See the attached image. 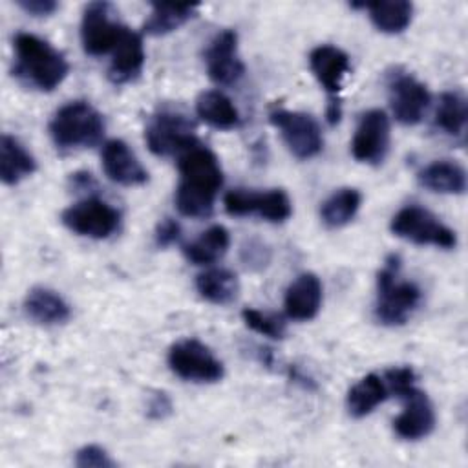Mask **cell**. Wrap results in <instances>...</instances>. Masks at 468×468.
<instances>
[{
	"label": "cell",
	"mask_w": 468,
	"mask_h": 468,
	"mask_svg": "<svg viewBox=\"0 0 468 468\" xmlns=\"http://www.w3.org/2000/svg\"><path fill=\"white\" fill-rule=\"evenodd\" d=\"M177 170L179 183L174 196L177 210L188 218H208L223 185V170L216 154L196 143L177 157Z\"/></svg>",
	"instance_id": "1"
},
{
	"label": "cell",
	"mask_w": 468,
	"mask_h": 468,
	"mask_svg": "<svg viewBox=\"0 0 468 468\" xmlns=\"http://www.w3.org/2000/svg\"><path fill=\"white\" fill-rule=\"evenodd\" d=\"M16 79L40 91L55 90L68 75L66 57L49 42L33 33H16L13 38Z\"/></svg>",
	"instance_id": "2"
},
{
	"label": "cell",
	"mask_w": 468,
	"mask_h": 468,
	"mask_svg": "<svg viewBox=\"0 0 468 468\" xmlns=\"http://www.w3.org/2000/svg\"><path fill=\"white\" fill-rule=\"evenodd\" d=\"M400 260L389 256L377 274L375 316L384 325H402L420 303V289L408 280H400Z\"/></svg>",
	"instance_id": "3"
},
{
	"label": "cell",
	"mask_w": 468,
	"mask_h": 468,
	"mask_svg": "<svg viewBox=\"0 0 468 468\" xmlns=\"http://www.w3.org/2000/svg\"><path fill=\"white\" fill-rule=\"evenodd\" d=\"M49 135L57 148H90L104 135V119L86 101H71L60 106L49 121Z\"/></svg>",
	"instance_id": "4"
},
{
	"label": "cell",
	"mask_w": 468,
	"mask_h": 468,
	"mask_svg": "<svg viewBox=\"0 0 468 468\" xmlns=\"http://www.w3.org/2000/svg\"><path fill=\"white\" fill-rule=\"evenodd\" d=\"M144 139L150 152L159 157H179L185 150L199 143L196 137V122L185 112L172 106L159 108L150 115Z\"/></svg>",
	"instance_id": "5"
},
{
	"label": "cell",
	"mask_w": 468,
	"mask_h": 468,
	"mask_svg": "<svg viewBox=\"0 0 468 468\" xmlns=\"http://www.w3.org/2000/svg\"><path fill=\"white\" fill-rule=\"evenodd\" d=\"M389 229L395 236L417 245H435L441 249H452L457 243L455 232L430 210L419 205H408L400 208L391 218Z\"/></svg>",
	"instance_id": "6"
},
{
	"label": "cell",
	"mask_w": 468,
	"mask_h": 468,
	"mask_svg": "<svg viewBox=\"0 0 468 468\" xmlns=\"http://www.w3.org/2000/svg\"><path fill=\"white\" fill-rule=\"evenodd\" d=\"M115 15L113 5L108 2H90L84 7L80 20V42L88 55L102 57L115 49L128 29Z\"/></svg>",
	"instance_id": "7"
},
{
	"label": "cell",
	"mask_w": 468,
	"mask_h": 468,
	"mask_svg": "<svg viewBox=\"0 0 468 468\" xmlns=\"http://www.w3.org/2000/svg\"><path fill=\"white\" fill-rule=\"evenodd\" d=\"M168 366L183 380L212 384L223 378V364L196 338H183L168 349Z\"/></svg>",
	"instance_id": "8"
},
{
	"label": "cell",
	"mask_w": 468,
	"mask_h": 468,
	"mask_svg": "<svg viewBox=\"0 0 468 468\" xmlns=\"http://www.w3.org/2000/svg\"><path fill=\"white\" fill-rule=\"evenodd\" d=\"M271 122L280 130L283 143L298 159H311L320 154L324 137L316 119L305 112L276 108L269 113Z\"/></svg>",
	"instance_id": "9"
},
{
	"label": "cell",
	"mask_w": 468,
	"mask_h": 468,
	"mask_svg": "<svg viewBox=\"0 0 468 468\" xmlns=\"http://www.w3.org/2000/svg\"><path fill=\"white\" fill-rule=\"evenodd\" d=\"M60 219L79 236L104 239L119 229L121 212L101 197H86L68 207Z\"/></svg>",
	"instance_id": "10"
},
{
	"label": "cell",
	"mask_w": 468,
	"mask_h": 468,
	"mask_svg": "<svg viewBox=\"0 0 468 468\" xmlns=\"http://www.w3.org/2000/svg\"><path fill=\"white\" fill-rule=\"evenodd\" d=\"M223 205L230 216L258 214L260 218H263L271 223H282V221L289 219V216L292 212L289 196L280 188H272L267 192L232 188L225 194Z\"/></svg>",
	"instance_id": "11"
},
{
	"label": "cell",
	"mask_w": 468,
	"mask_h": 468,
	"mask_svg": "<svg viewBox=\"0 0 468 468\" xmlns=\"http://www.w3.org/2000/svg\"><path fill=\"white\" fill-rule=\"evenodd\" d=\"M389 106L400 124L413 126L422 121L430 106L428 88L410 73L395 71L388 80Z\"/></svg>",
	"instance_id": "12"
},
{
	"label": "cell",
	"mask_w": 468,
	"mask_h": 468,
	"mask_svg": "<svg viewBox=\"0 0 468 468\" xmlns=\"http://www.w3.org/2000/svg\"><path fill=\"white\" fill-rule=\"evenodd\" d=\"M389 119L382 110H369L360 115L353 141L351 154L358 163L378 165L389 150Z\"/></svg>",
	"instance_id": "13"
},
{
	"label": "cell",
	"mask_w": 468,
	"mask_h": 468,
	"mask_svg": "<svg viewBox=\"0 0 468 468\" xmlns=\"http://www.w3.org/2000/svg\"><path fill=\"white\" fill-rule=\"evenodd\" d=\"M404 408L393 420L395 433L404 441H419L428 437L435 428V410L431 400L417 384L406 388L397 395Z\"/></svg>",
	"instance_id": "14"
},
{
	"label": "cell",
	"mask_w": 468,
	"mask_h": 468,
	"mask_svg": "<svg viewBox=\"0 0 468 468\" xmlns=\"http://www.w3.org/2000/svg\"><path fill=\"white\" fill-rule=\"evenodd\" d=\"M203 57L207 73L216 84H236L245 73V66L238 55V35L232 29L219 31L208 42Z\"/></svg>",
	"instance_id": "15"
},
{
	"label": "cell",
	"mask_w": 468,
	"mask_h": 468,
	"mask_svg": "<svg viewBox=\"0 0 468 468\" xmlns=\"http://www.w3.org/2000/svg\"><path fill=\"white\" fill-rule=\"evenodd\" d=\"M101 161L108 179L117 185L139 186L148 181V172L130 150V146L121 139H110L104 143Z\"/></svg>",
	"instance_id": "16"
},
{
	"label": "cell",
	"mask_w": 468,
	"mask_h": 468,
	"mask_svg": "<svg viewBox=\"0 0 468 468\" xmlns=\"http://www.w3.org/2000/svg\"><path fill=\"white\" fill-rule=\"evenodd\" d=\"M309 68L329 99H338L342 80L349 73V57L336 46L322 44L309 53Z\"/></svg>",
	"instance_id": "17"
},
{
	"label": "cell",
	"mask_w": 468,
	"mask_h": 468,
	"mask_svg": "<svg viewBox=\"0 0 468 468\" xmlns=\"http://www.w3.org/2000/svg\"><path fill=\"white\" fill-rule=\"evenodd\" d=\"M322 305V282L313 272L296 276L285 291L283 307L291 320L305 322L318 314Z\"/></svg>",
	"instance_id": "18"
},
{
	"label": "cell",
	"mask_w": 468,
	"mask_h": 468,
	"mask_svg": "<svg viewBox=\"0 0 468 468\" xmlns=\"http://www.w3.org/2000/svg\"><path fill=\"white\" fill-rule=\"evenodd\" d=\"M144 64V46L139 33L126 29L119 44L112 51L108 77L113 84H126L133 80Z\"/></svg>",
	"instance_id": "19"
},
{
	"label": "cell",
	"mask_w": 468,
	"mask_h": 468,
	"mask_svg": "<svg viewBox=\"0 0 468 468\" xmlns=\"http://www.w3.org/2000/svg\"><path fill=\"white\" fill-rule=\"evenodd\" d=\"M24 311L29 320L40 325H58L69 320L68 302L53 289L33 287L24 298Z\"/></svg>",
	"instance_id": "20"
},
{
	"label": "cell",
	"mask_w": 468,
	"mask_h": 468,
	"mask_svg": "<svg viewBox=\"0 0 468 468\" xmlns=\"http://www.w3.org/2000/svg\"><path fill=\"white\" fill-rule=\"evenodd\" d=\"M37 170L35 157L13 135L0 137V179L4 185H16Z\"/></svg>",
	"instance_id": "21"
},
{
	"label": "cell",
	"mask_w": 468,
	"mask_h": 468,
	"mask_svg": "<svg viewBox=\"0 0 468 468\" xmlns=\"http://www.w3.org/2000/svg\"><path fill=\"white\" fill-rule=\"evenodd\" d=\"M417 179L424 188L437 194H463L466 190V170L452 159H439L426 165Z\"/></svg>",
	"instance_id": "22"
},
{
	"label": "cell",
	"mask_w": 468,
	"mask_h": 468,
	"mask_svg": "<svg viewBox=\"0 0 468 468\" xmlns=\"http://www.w3.org/2000/svg\"><path fill=\"white\" fill-rule=\"evenodd\" d=\"M389 397V388L382 375L369 373L362 377L346 397V406L351 417L362 419L369 415L377 406H380Z\"/></svg>",
	"instance_id": "23"
},
{
	"label": "cell",
	"mask_w": 468,
	"mask_h": 468,
	"mask_svg": "<svg viewBox=\"0 0 468 468\" xmlns=\"http://www.w3.org/2000/svg\"><path fill=\"white\" fill-rule=\"evenodd\" d=\"M197 117L212 128L230 130L239 124V112L219 90H207L196 101Z\"/></svg>",
	"instance_id": "24"
},
{
	"label": "cell",
	"mask_w": 468,
	"mask_h": 468,
	"mask_svg": "<svg viewBox=\"0 0 468 468\" xmlns=\"http://www.w3.org/2000/svg\"><path fill=\"white\" fill-rule=\"evenodd\" d=\"M353 7H364L369 13L371 22L375 27L382 33H400L404 31L413 15V5L411 2L406 0H388V2H362V4H353Z\"/></svg>",
	"instance_id": "25"
},
{
	"label": "cell",
	"mask_w": 468,
	"mask_h": 468,
	"mask_svg": "<svg viewBox=\"0 0 468 468\" xmlns=\"http://www.w3.org/2000/svg\"><path fill=\"white\" fill-rule=\"evenodd\" d=\"M230 245L229 230L223 225H212L196 239L183 247V254L196 265H208L223 258Z\"/></svg>",
	"instance_id": "26"
},
{
	"label": "cell",
	"mask_w": 468,
	"mask_h": 468,
	"mask_svg": "<svg viewBox=\"0 0 468 468\" xmlns=\"http://www.w3.org/2000/svg\"><path fill=\"white\" fill-rule=\"evenodd\" d=\"M196 289L203 300L216 305H227L236 300L239 283L232 271L214 267L197 274Z\"/></svg>",
	"instance_id": "27"
},
{
	"label": "cell",
	"mask_w": 468,
	"mask_h": 468,
	"mask_svg": "<svg viewBox=\"0 0 468 468\" xmlns=\"http://www.w3.org/2000/svg\"><path fill=\"white\" fill-rule=\"evenodd\" d=\"M197 11V4H152L150 15L143 24V33L161 37L176 31Z\"/></svg>",
	"instance_id": "28"
},
{
	"label": "cell",
	"mask_w": 468,
	"mask_h": 468,
	"mask_svg": "<svg viewBox=\"0 0 468 468\" xmlns=\"http://www.w3.org/2000/svg\"><path fill=\"white\" fill-rule=\"evenodd\" d=\"M362 203V194L356 188H340L333 192L320 208V218L325 227L340 229L347 225L358 212Z\"/></svg>",
	"instance_id": "29"
},
{
	"label": "cell",
	"mask_w": 468,
	"mask_h": 468,
	"mask_svg": "<svg viewBox=\"0 0 468 468\" xmlns=\"http://www.w3.org/2000/svg\"><path fill=\"white\" fill-rule=\"evenodd\" d=\"M466 119H468L466 97L457 90L444 91L435 110V119H433L435 126L448 135L461 137L464 135Z\"/></svg>",
	"instance_id": "30"
},
{
	"label": "cell",
	"mask_w": 468,
	"mask_h": 468,
	"mask_svg": "<svg viewBox=\"0 0 468 468\" xmlns=\"http://www.w3.org/2000/svg\"><path fill=\"white\" fill-rule=\"evenodd\" d=\"M241 318L245 322V325L267 338H274L280 340L285 336V322L282 316L274 314V313H263L252 307H245L241 311Z\"/></svg>",
	"instance_id": "31"
},
{
	"label": "cell",
	"mask_w": 468,
	"mask_h": 468,
	"mask_svg": "<svg viewBox=\"0 0 468 468\" xmlns=\"http://www.w3.org/2000/svg\"><path fill=\"white\" fill-rule=\"evenodd\" d=\"M75 464L79 468H113L115 461L110 457V453L104 448L97 444H88L77 450Z\"/></svg>",
	"instance_id": "32"
},
{
	"label": "cell",
	"mask_w": 468,
	"mask_h": 468,
	"mask_svg": "<svg viewBox=\"0 0 468 468\" xmlns=\"http://www.w3.org/2000/svg\"><path fill=\"white\" fill-rule=\"evenodd\" d=\"M181 236V227L174 218H165L163 221H159L157 229H155V243L157 247H168L172 243H176Z\"/></svg>",
	"instance_id": "33"
},
{
	"label": "cell",
	"mask_w": 468,
	"mask_h": 468,
	"mask_svg": "<svg viewBox=\"0 0 468 468\" xmlns=\"http://www.w3.org/2000/svg\"><path fill=\"white\" fill-rule=\"evenodd\" d=\"M170 411H172V402L166 397V393H161V391L154 393V397L148 402V411H146L148 417L155 419V420H161L166 415H170Z\"/></svg>",
	"instance_id": "34"
},
{
	"label": "cell",
	"mask_w": 468,
	"mask_h": 468,
	"mask_svg": "<svg viewBox=\"0 0 468 468\" xmlns=\"http://www.w3.org/2000/svg\"><path fill=\"white\" fill-rule=\"evenodd\" d=\"M18 5L33 15V16H46V15H51L58 4L55 0H18Z\"/></svg>",
	"instance_id": "35"
},
{
	"label": "cell",
	"mask_w": 468,
	"mask_h": 468,
	"mask_svg": "<svg viewBox=\"0 0 468 468\" xmlns=\"http://www.w3.org/2000/svg\"><path fill=\"white\" fill-rule=\"evenodd\" d=\"M342 115V104L340 99H329L327 102V110H325V117L329 121V124H336L340 121Z\"/></svg>",
	"instance_id": "36"
}]
</instances>
